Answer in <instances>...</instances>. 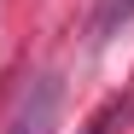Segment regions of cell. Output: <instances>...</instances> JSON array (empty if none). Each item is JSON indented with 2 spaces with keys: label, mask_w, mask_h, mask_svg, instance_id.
<instances>
[{
  "label": "cell",
  "mask_w": 134,
  "mask_h": 134,
  "mask_svg": "<svg viewBox=\"0 0 134 134\" xmlns=\"http://www.w3.org/2000/svg\"><path fill=\"white\" fill-rule=\"evenodd\" d=\"M128 18H134V0H105V6H99V41L105 35H117V24H128Z\"/></svg>",
  "instance_id": "1"
},
{
  "label": "cell",
  "mask_w": 134,
  "mask_h": 134,
  "mask_svg": "<svg viewBox=\"0 0 134 134\" xmlns=\"http://www.w3.org/2000/svg\"><path fill=\"white\" fill-rule=\"evenodd\" d=\"M128 111H134V99H122V105H111V111H105V117H99L93 128H87V134H111V122H117V117H128Z\"/></svg>",
  "instance_id": "2"
},
{
  "label": "cell",
  "mask_w": 134,
  "mask_h": 134,
  "mask_svg": "<svg viewBox=\"0 0 134 134\" xmlns=\"http://www.w3.org/2000/svg\"><path fill=\"white\" fill-rule=\"evenodd\" d=\"M12 134H41V128H35V122H18V128H12Z\"/></svg>",
  "instance_id": "3"
}]
</instances>
